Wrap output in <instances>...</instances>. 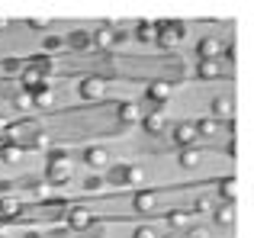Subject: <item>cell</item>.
<instances>
[{"label": "cell", "mask_w": 254, "mask_h": 238, "mask_svg": "<svg viewBox=\"0 0 254 238\" xmlns=\"http://www.w3.org/2000/svg\"><path fill=\"white\" fill-rule=\"evenodd\" d=\"M49 180L52 183H68L71 177H74V168H71V161H68V151H52V158H49Z\"/></svg>", "instance_id": "obj_1"}, {"label": "cell", "mask_w": 254, "mask_h": 238, "mask_svg": "<svg viewBox=\"0 0 254 238\" xmlns=\"http://www.w3.org/2000/svg\"><path fill=\"white\" fill-rule=\"evenodd\" d=\"M180 39H184V23H164V26H158L155 42L161 45V49H174Z\"/></svg>", "instance_id": "obj_2"}, {"label": "cell", "mask_w": 254, "mask_h": 238, "mask_svg": "<svg viewBox=\"0 0 254 238\" xmlns=\"http://www.w3.org/2000/svg\"><path fill=\"white\" fill-rule=\"evenodd\" d=\"M212 119H216V122H222V119H235V100H232L229 94H222V97L212 100Z\"/></svg>", "instance_id": "obj_3"}, {"label": "cell", "mask_w": 254, "mask_h": 238, "mask_svg": "<svg viewBox=\"0 0 254 238\" xmlns=\"http://www.w3.org/2000/svg\"><path fill=\"white\" fill-rule=\"evenodd\" d=\"M106 94V81L103 77H84L81 81V97L84 100H100Z\"/></svg>", "instance_id": "obj_4"}, {"label": "cell", "mask_w": 254, "mask_h": 238, "mask_svg": "<svg viewBox=\"0 0 254 238\" xmlns=\"http://www.w3.org/2000/svg\"><path fill=\"white\" fill-rule=\"evenodd\" d=\"M36 122H16L6 129V135H10V145H19V142H29L32 135H36Z\"/></svg>", "instance_id": "obj_5"}, {"label": "cell", "mask_w": 254, "mask_h": 238, "mask_svg": "<svg viewBox=\"0 0 254 238\" xmlns=\"http://www.w3.org/2000/svg\"><path fill=\"white\" fill-rule=\"evenodd\" d=\"M171 138L180 145V148H193V142H196V125H193V122H180L177 129H174Z\"/></svg>", "instance_id": "obj_6"}, {"label": "cell", "mask_w": 254, "mask_h": 238, "mask_svg": "<svg viewBox=\"0 0 254 238\" xmlns=\"http://www.w3.org/2000/svg\"><path fill=\"white\" fill-rule=\"evenodd\" d=\"M90 222H93V213L87 206H71V213H68L71 229H90Z\"/></svg>", "instance_id": "obj_7"}, {"label": "cell", "mask_w": 254, "mask_h": 238, "mask_svg": "<svg viewBox=\"0 0 254 238\" xmlns=\"http://www.w3.org/2000/svg\"><path fill=\"white\" fill-rule=\"evenodd\" d=\"M19 81H23V90L26 94H36V90H42V87H49V81H45V77H39L36 71L32 68H23V74H19Z\"/></svg>", "instance_id": "obj_8"}, {"label": "cell", "mask_w": 254, "mask_h": 238, "mask_svg": "<svg viewBox=\"0 0 254 238\" xmlns=\"http://www.w3.org/2000/svg\"><path fill=\"white\" fill-rule=\"evenodd\" d=\"M196 74L203 77V81H216V77L222 74V64H219L216 58H199V64H196Z\"/></svg>", "instance_id": "obj_9"}, {"label": "cell", "mask_w": 254, "mask_h": 238, "mask_svg": "<svg viewBox=\"0 0 254 238\" xmlns=\"http://www.w3.org/2000/svg\"><path fill=\"white\" fill-rule=\"evenodd\" d=\"M132 206H135L138 213H151V209L158 206V193L155 190H138L135 200H132Z\"/></svg>", "instance_id": "obj_10"}, {"label": "cell", "mask_w": 254, "mask_h": 238, "mask_svg": "<svg viewBox=\"0 0 254 238\" xmlns=\"http://www.w3.org/2000/svg\"><path fill=\"white\" fill-rule=\"evenodd\" d=\"M209 216L216 219V226H225V229H229V226H235V203H225V206H216Z\"/></svg>", "instance_id": "obj_11"}, {"label": "cell", "mask_w": 254, "mask_h": 238, "mask_svg": "<svg viewBox=\"0 0 254 238\" xmlns=\"http://www.w3.org/2000/svg\"><path fill=\"white\" fill-rule=\"evenodd\" d=\"M84 161H87V168H106V164H110V151L93 145V148L84 151Z\"/></svg>", "instance_id": "obj_12"}, {"label": "cell", "mask_w": 254, "mask_h": 238, "mask_svg": "<svg viewBox=\"0 0 254 238\" xmlns=\"http://www.w3.org/2000/svg\"><path fill=\"white\" fill-rule=\"evenodd\" d=\"M142 125L151 132V135H158V132H164V125H168V119H164V113L161 110H155V113H148L142 119Z\"/></svg>", "instance_id": "obj_13"}, {"label": "cell", "mask_w": 254, "mask_h": 238, "mask_svg": "<svg viewBox=\"0 0 254 238\" xmlns=\"http://www.w3.org/2000/svg\"><path fill=\"white\" fill-rule=\"evenodd\" d=\"M119 119H123L126 125L142 122V107H138V103H123V107H119Z\"/></svg>", "instance_id": "obj_14"}, {"label": "cell", "mask_w": 254, "mask_h": 238, "mask_svg": "<svg viewBox=\"0 0 254 238\" xmlns=\"http://www.w3.org/2000/svg\"><path fill=\"white\" fill-rule=\"evenodd\" d=\"M199 161H203V151L199 148H184L180 151V168L193 171V168H199Z\"/></svg>", "instance_id": "obj_15"}, {"label": "cell", "mask_w": 254, "mask_h": 238, "mask_svg": "<svg viewBox=\"0 0 254 238\" xmlns=\"http://www.w3.org/2000/svg\"><path fill=\"white\" fill-rule=\"evenodd\" d=\"M148 100H155V103H168V100H171V84H164V81L151 84V87H148Z\"/></svg>", "instance_id": "obj_16"}, {"label": "cell", "mask_w": 254, "mask_h": 238, "mask_svg": "<svg viewBox=\"0 0 254 238\" xmlns=\"http://www.w3.org/2000/svg\"><path fill=\"white\" fill-rule=\"evenodd\" d=\"M90 42L97 45V49H113V29L110 26H100V29L90 36Z\"/></svg>", "instance_id": "obj_17"}, {"label": "cell", "mask_w": 254, "mask_h": 238, "mask_svg": "<svg viewBox=\"0 0 254 238\" xmlns=\"http://www.w3.org/2000/svg\"><path fill=\"white\" fill-rule=\"evenodd\" d=\"M19 200H10V196H3V200H0V219H16L19 216Z\"/></svg>", "instance_id": "obj_18"}, {"label": "cell", "mask_w": 254, "mask_h": 238, "mask_svg": "<svg viewBox=\"0 0 254 238\" xmlns=\"http://www.w3.org/2000/svg\"><path fill=\"white\" fill-rule=\"evenodd\" d=\"M219 52H222V45H219V39H203L199 42V58H219Z\"/></svg>", "instance_id": "obj_19"}, {"label": "cell", "mask_w": 254, "mask_h": 238, "mask_svg": "<svg viewBox=\"0 0 254 238\" xmlns=\"http://www.w3.org/2000/svg\"><path fill=\"white\" fill-rule=\"evenodd\" d=\"M155 36H158L155 23H138L135 26V39H138V42H155Z\"/></svg>", "instance_id": "obj_20"}, {"label": "cell", "mask_w": 254, "mask_h": 238, "mask_svg": "<svg viewBox=\"0 0 254 238\" xmlns=\"http://www.w3.org/2000/svg\"><path fill=\"white\" fill-rule=\"evenodd\" d=\"M145 177L148 174H145L142 164H126V183H135L138 187V183H145Z\"/></svg>", "instance_id": "obj_21"}, {"label": "cell", "mask_w": 254, "mask_h": 238, "mask_svg": "<svg viewBox=\"0 0 254 238\" xmlns=\"http://www.w3.org/2000/svg\"><path fill=\"white\" fill-rule=\"evenodd\" d=\"M32 103H36L39 110H49L52 103H55V94H52V87H42V90H36V94H32Z\"/></svg>", "instance_id": "obj_22"}, {"label": "cell", "mask_w": 254, "mask_h": 238, "mask_svg": "<svg viewBox=\"0 0 254 238\" xmlns=\"http://www.w3.org/2000/svg\"><path fill=\"white\" fill-rule=\"evenodd\" d=\"M19 158H23V148H19V145H3V148H0V161L3 164H13V161H19Z\"/></svg>", "instance_id": "obj_23"}, {"label": "cell", "mask_w": 254, "mask_h": 238, "mask_svg": "<svg viewBox=\"0 0 254 238\" xmlns=\"http://www.w3.org/2000/svg\"><path fill=\"white\" fill-rule=\"evenodd\" d=\"M29 68L36 71L39 77H49V74H52V61H49L45 55H36V58H32V64H29Z\"/></svg>", "instance_id": "obj_24"}, {"label": "cell", "mask_w": 254, "mask_h": 238, "mask_svg": "<svg viewBox=\"0 0 254 238\" xmlns=\"http://www.w3.org/2000/svg\"><path fill=\"white\" fill-rule=\"evenodd\" d=\"M68 42L74 45V49H90V32H84V29H74L68 36Z\"/></svg>", "instance_id": "obj_25"}, {"label": "cell", "mask_w": 254, "mask_h": 238, "mask_svg": "<svg viewBox=\"0 0 254 238\" xmlns=\"http://www.w3.org/2000/svg\"><path fill=\"white\" fill-rule=\"evenodd\" d=\"M168 226L171 229H187L190 226V213H180V209L177 213H168Z\"/></svg>", "instance_id": "obj_26"}, {"label": "cell", "mask_w": 254, "mask_h": 238, "mask_svg": "<svg viewBox=\"0 0 254 238\" xmlns=\"http://www.w3.org/2000/svg\"><path fill=\"white\" fill-rule=\"evenodd\" d=\"M216 132H219V122H216V119H199V122H196V135H216Z\"/></svg>", "instance_id": "obj_27"}, {"label": "cell", "mask_w": 254, "mask_h": 238, "mask_svg": "<svg viewBox=\"0 0 254 238\" xmlns=\"http://www.w3.org/2000/svg\"><path fill=\"white\" fill-rule=\"evenodd\" d=\"M219 193H222V196H225L229 203H235V196H238V183H235V180L229 177V180H222V187H219Z\"/></svg>", "instance_id": "obj_28"}, {"label": "cell", "mask_w": 254, "mask_h": 238, "mask_svg": "<svg viewBox=\"0 0 254 238\" xmlns=\"http://www.w3.org/2000/svg\"><path fill=\"white\" fill-rule=\"evenodd\" d=\"M212 209H216V203H212L209 196H199V200L193 203V213H203L206 216V213H212Z\"/></svg>", "instance_id": "obj_29"}, {"label": "cell", "mask_w": 254, "mask_h": 238, "mask_svg": "<svg viewBox=\"0 0 254 238\" xmlns=\"http://www.w3.org/2000/svg\"><path fill=\"white\" fill-rule=\"evenodd\" d=\"M23 68H26V64L19 61V58H6V61H3V71H6V74H23Z\"/></svg>", "instance_id": "obj_30"}, {"label": "cell", "mask_w": 254, "mask_h": 238, "mask_svg": "<svg viewBox=\"0 0 254 238\" xmlns=\"http://www.w3.org/2000/svg\"><path fill=\"white\" fill-rule=\"evenodd\" d=\"M110 183H126V164H116V168H110Z\"/></svg>", "instance_id": "obj_31"}, {"label": "cell", "mask_w": 254, "mask_h": 238, "mask_svg": "<svg viewBox=\"0 0 254 238\" xmlns=\"http://www.w3.org/2000/svg\"><path fill=\"white\" fill-rule=\"evenodd\" d=\"M84 190H87V193H100V190H103V177H87Z\"/></svg>", "instance_id": "obj_32"}, {"label": "cell", "mask_w": 254, "mask_h": 238, "mask_svg": "<svg viewBox=\"0 0 254 238\" xmlns=\"http://www.w3.org/2000/svg\"><path fill=\"white\" fill-rule=\"evenodd\" d=\"M13 107H16V110H29V107H32V97L23 90V94H16V97H13Z\"/></svg>", "instance_id": "obj_33"}, {"label": "cell", "mask_w": 254, "mask_h": 238, "mask_svg": "<svg viewBox=\"0 0 254 238\" xmlns=\"http://www.w3.org/2000/svg\"><path fill=\"white\" fill-rule=\"evenodd\" d=\"M49 145H52V142H49V138L42 135V132H36V135H32V148H36V151H45Z\"/></svg>", "instance_id": "obj_34"}, {"label": "cell", "mask_w": 254, "mask_h": 238, "mask_svg": "<svg viewBox=\"0 0 254 238\" xmlns=\"http://www.w3.org/2000/svg\"><path fill=\"white\" fill-rule=\"evenodd\" d=\"M26 23H29V29H45V26H49V19H45V16H29Z\"/></svg>", "instance_id": "obj_35"}, {"label": "cell", "mask_w": 254, "mask_h": 238, "mask_svg": "<svg viewBox=\"0 0 254 238\" xmlns=\"http://www.w3.org/2000/svg\"><path fill=\"white\" fill-rule=\"evenodd\" d=\"M135 238H158V232H155L151 226H138V229H135Z\"/></svg>", "instance_id": "obj_36"}, {"label": "cell", "mask_w": 254, "mask_h": 238, "mask_svg": "<svg viewBox=\"0 0 254 238\" xmlns=\"http://www.w3.org/2000/svg\"><path fill=\"white\" fill-rule=\"evenodd\" d=\"M45 49H49V52L62 49V39H58V36H45Z\"/></svg>", "instance_id": "obj_37"}, {"label": "cell", "mask_w": 254, "mask_h": 238, "mask_svg": "<svg viewBox=\"0 0 254 238\" xmlns=\"http://www.w3.org/2000/svg\"><path fill=\"white\" fill-rule=\"evenodd\" d=\"M190 238H212V235H209V229H193Z\"/></svg>", "instance_id": "obj_38"}, {"label": "cell", "mask_w": 254, "mask_h": 238, "mask_svg": "<svg viewBox=\"0 0 254 238\" xmlns=\"http://www.w3.org/2000/svg\"><path fill=\"white\" fill-rule=\"evenodd\" d=\"M6 129H10V119H6V116H0V132H6Z\"/></svg>", "instance_id": "obj_39"}, {"label": "cell", "mask_w": 254, "mask_h": 238, "mask_svg": "<svg viewBox=\"0 0 254 238\" xmlns=\"http://www.w3.org/2000/svg\"><path fill=\"white\" fill-rule=\"evenodd\" d=\"M52 238H68V232H62V229H58V232H52Z\"/></svg>", "instance_id": "obj_40"}, {"label": "cell", "mask_w": 254, "mask_h": 238, "mask_svg": "<svg viewBox=\"0 0 254 238\" xmlns=\"http://www.w3.org/2000/svg\"><path fill=\"white\" fill-rule=\"evenodd\" d=\"M23 238H42V235H39V232H26Z\"/></svg>", "instance_id": "obj_41"}, {"label": "cell", "mask_w": 254, "mask_h": 238, "mask_svg": "<svg viewBox=\"0 0 254 238\" xmlns=\"http://www.w3.org/2000/svg\"><path fill=\"white\" fill-rule=\"evenodd\" d=\"M168 238H180V235H168Z\"/></svg>", "instance_id": "obj_42"}]
</instances>
